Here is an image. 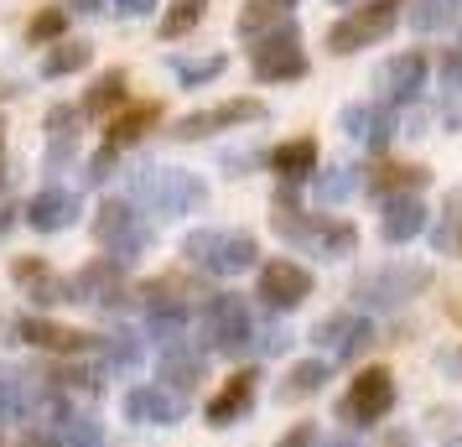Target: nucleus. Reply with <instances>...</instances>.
<instances>
[{"label": "nucleus", "mask_w": 462, "mask_h": 447, "mask_svg": "<svg viewBox=\"0 0 462 447\" xmlns=\"http://www.w3.org/2000/svg\"><path fill=\"white\" fill-rule=\"evenodd\" d=\"M296 0H245V11H239V37H265L271 26L286 22V11H291Z\"/></svg>", "instance_id": "5701e85b"}, {"label": "nucleus", "mask_w": 462, "mask_h": 447, "mask_svg": "<svg viewBox=\"0 0 462 447\" xmlns=\"http://www.w3.org/2000/svg\"><path fill=\"white\" fill-rule=\"evenodd\" d=\"M115 156H120L115 146H99L94 156H88V172H84V177H88V182H105L109 172H115Z\"/></svg>", "instance_id": "ea45409f"}, {"label": "nucleus", "mask_w": 462, "mask_h": 447, "mask_svg": "<svg viewBox=\"0 0 462 447\" xmlns=\"http://www.w3.org/2000/svg\"><path fill=\"white\" fill-rule=\"evenodd\" d=\"M16 281L26 286V297L37 307H58V302H73V281L52 276L42 260H16Z\"/></svg>", "instance_id": "aec40b11"}, {"label": "nucleus", "mask_w": 462, "mask_h": 447, "mask_svg": "<svg viewBox=\"0 0 462 447\" xmlns=\"http://www.w3.org/2000/svg\"><path fill=\"white\" fill-rule=\"evenodd\" d=\"M162 120V105H135V109H125L120 120H115V130H109V141L105 146H115V151H125L130 141H141L151 126Z\"/></svg>", "instance_id": "a878e982"}, {"label": "nucleus", "mask_w": 462, "mask_h": 447, "mask_svg": "<svg viewBox=\"0 0 462 447\" xmlns=\"http://www.w3.org/2000/svg\"><path fill=\"white\" fill-rule=\"evenodd\" d=\"M369 115H374V109L348 105V109H343V120H337V126H343V135H358V141H364V135H369Z\"/></svg>", "instance_id": "58836bf2"}, {"label": "nucleus", "mask_w": 462, "mask_h": 447, "mask_svg": "<svg viewBox=\"0 0 462 447\" xmlns=\"http://www.w3.org/2000/svg\"><path fill=\"white\" fill-rule=\"evenodd\" d=\"M26 396H32V380L22 369H0V422H16L26 411Z\"/></svg>", "instance_id": "7c9ffc66"}, {"label": "nucleus", "mask_w": 462, "mask_h": 447, "mask_svg": "<svg viewBox=\"0 0 462 447\" xmlns=\"http://www.w3.org/2000/svg\"><path fill=\"white\" fill-rule=\"evenodd\" d=\"M125 416L141 426H171L182 416V396H171L167 385H135L125 390Z\"/></svg>", "instance_id": "4468645a"}, {"label": "nucleus", "mask_w": 462, "mask_h": 447, "mask_svg": "<svg viewBox=\"0 0 462 447\" xmlns=\"http://www.w3.org/2000/svg\"><path fill=\"white\" fill-rule=\"evenodd\" d=\"M420 84H426V58H420V52H400V58H390L384 73H379V88H384L390 105L420 99Z\"/></svg>", "instance_id": "f3484780"}, {"label": "nucleus", "mask_w": 462, "mask_h": 447, "mask_svg": "<svg viewBox=\"0 0 462 447\" xmlns=\"http://www.w3.org/2000/svg\"><path fill=\"white\" fill-rule=\"evenodd\" d=\"M426 286H431V271L426 265H379V271L354 276V302L379 307V312H395L411 297H420Z\"/></svg>", "instance_id": "20e7f679"}, {"label": "nucleus", "mask_w": 462, "mask_h": 447, "mask_svg": "<svg viewBox=\"0 0 462 447\" xmlns=\"http://www.w3.org/2000/svg\"><path fill=\"white\" fill-rule=\"evenodd\" d=\"M431 182V172L426 167H400V162H384V167H374V177H369V188L379 192V198H395V192H420Z\"/></svg>", "instance_id": "b1692460"}, {"label": "nucleus", "mask_w": 462, "mask_h": 447, "mask_svg": "<svg viewBox=\"0 0 462 447\" xmlns=\"http://www.w3.org/2000/svg\"><path fill=\"white\" fill-rule=\"evenodd\" d=\"M203 11H208V0H171L167 16H162V26H156V32H162L167 42H177V37H188L192 26L203 22Z\"/></svg>", "instance_id": "bb28decb"}, {"label": "nucleus", "mask_w": 462, "mask_h": 447, "mask_svg": "<svg viewBox=\"0 0 462 447\" xmlns=\"http://www.w3.org/2000/svg\"><path fill=\"white\" fill-rule=\"evenodd\" d=\"M312 442H317V426H312V422H296V426H291V432H286V437H281L275 447H312Z\"/></svg>", "instance_id": "c03bdc74"}, {"label": "nucleus", "mask_w": 462, "mask_h": 447, "mask_svg": "<svg viewBox=\"0 0 462 447\" xmlns=\"http://www.w3.org/2000/svg\"><path fill=\"white\" fill-rule=\"evenodd\" d=\"M457 0H416V5H411V26H416V32H441V26H452L457 22Z\"/></svg>", "instance_id": "2f4dec72"}, {"label": "nucleus", "mask_w": 462, "mask_h": 447, "mask_svg": "<svg viewBox=\"0 0 462 447\" xmlns=\"http://www.w3.org/2000/svg\"><path fill=\"white\" fill-rule=\"evenodd\" d=\"M68 5H73V11H84V16H94V11H99L105 0H68Z\"/></svg>", "instance_id": "49530a36"}, {"label": "nucleus", "mask_w": 462, "mask_h": 447, "mask_svg": "<svg viewBox=\"0 0 462 447\" xmlns=\"http://www.w3.org/2000/svg\"><path fill=\"white\" fill-rule=\"evenodd\" d=\"M250 120H265V105L260 99H229V105H213V109H192L177 120V135L182 141H203L224 126H250Z\"/></svg>", "instance_id": "9d476101"}, {"label": "nucleus", "mask_w": 462, "mask_h": 447, "mask_svg": "<svg viewBox=\"0 0 462 447\" xmlns=\"http://www.w3.org/2000/svg\"><path fill=\"white\" fill-rule=\"evenodd\" d=\"M364 141H369V146H384V141H390V109H374V115H369V135H364Z\"/></svg>", "instance_id": "37998d69"}, {"label": "nucleus", "mask_w": 462, "mask_h": 447, "mask_svg": "<svg viewBox=\"0 0 462 447\" xmlns=\"http://www.w3.org/2000/svg\"><path fill=\"white\" fill-rule=\"evenodd\" d=\"M447 447H462V437H457V442H447Z\"/></svg>", "instance_id": "603ef678"}, {"label": "nucleus", "mask_w": 462, "mask_h": 447, "mask_svg": "<svg viewBox=\"0 0 462 447\" xmlns=\"http://www.w3.org/2000/svg\"><path fill=\"white\" fill-rule=\"evenodd\" d=\"M328 380H333V369L322 359H301L291 375H286V385H281V401H307V396H317Z\"/></svg>", "instance_id": "393cba45"}, {"label": "nucleus", "mask_w": 462, "mask_h": 447, "mask_svg": "<svg viewBox=\"0 0 462 447\" xmlns=\"http://www.w3.org/2000/svg\"><path fill=\"white\" fill-rule=\"evenodd\" d=\"M73 302H94V307H120L125 302V265L120 260H88L73 276Z\"/></svg>", "instance_id": "f8f14e48"}, {"label": "nucleus", "mask_w": 462, "mask_h": 447, "mask_svg": "<svg viewBox=\"0 0 462 447\" xmlns=\"http://www.w3.org/2000/svg\"><path fill=\"white\" fill-rule=\"evenodd\" d=\"M88 52H94L88 42H58V47L42 58V79H68V73L88 68Z\"/></svg>", "instance_id": "cd10ccee"}, {"label": "nucleus", "mask_w": 462, "mask_h": 447, "mask_svg": "<svg viewBox=\"0 0 462 447\" xmlns=\"http://www.w3.org/2000/svg\"><path fill=\"white\" fill-rule=\"evenodd\" d=\"M420 229H426V203H420V192H395V198H384L379 235L390 239V245H405V239H416Z\"/></svg>", "instance_id": "2eb2a0df"}, {"label": "nucleus", "mask_w": 462, "mask_h": 447, "mask_svg": "<svg viewBox=\"0 0 462 447\" xmlns=\"http://www.w3.org/2000/svg\"><path fill=\"white\" fill-rule=\"evenodd\" d=\"M26 447H52V442H42V437H26Z\"/></svg>", "instance_id": "de8ad7c7"}, {"label": "nucleus", "mask_w": 462, "mask_h": 447, "mask_svg": "<svg viewBox=\"0 0 462 447\" xmlns=\"http://www.w3.org/2000/svg\"><path fill=\"white\" fill-rule=\"evenodd\" d=\"M63 26H68V11H37L32 16V26H26V42H52V37H63Z\"/></svg>", "instance_id": "e433bc0d"}, {"label": "nucleus", "mask_w": 462, "mask_h": 447, "mask_svg": "<svg viewBox=\"0 0 462 447\" xmlns=\"http://www.w3.org/2000/svg\"><path fill=\"white\" fill-rule=\"evenodd\" d=\"M333 447H354V442H333Z\"/></svg>", "instance_id": "3c124183"}, {"label": "nucleus", "mask_w": 462, "mask_h": 447, "mask_svg": "<svg viewBox=\"0 0 462 447\" xmlns=\"http://www.w3.org/2000/svg\"><path fill=\"white\" fill-rule=\"evenodd\" d=\"M130 198L151 203L156 213H198L208 203V182L198 172H182V167H135L130 177Z\"/></svg>", "instance_id": "f257e3e1"}, {"label": "nucleus", "mask_w": 462, "mask_h": 447, "mask_svg": "<svg viewBox=\"0 0 462 447\" xmlns=\"http://www.w3.org/2000/svg\"><path fill=\"white\" fill-rule=\"evenodd\" d=\"M224 68H229V58L213 52V58H198V63H177V79H182V88H198V84H213Z\"/></svg>", "instance_id": "c9c22d12"}, {"label": "nucleus", "mask_w": 462, "mask_h": 447, "mask_svg": "<svg viewBox=\"0 0 462 447\" xmlns=\"http://www.w3.org/2000/svg\"><path fill=\"white\" fill-rule=\"evenodd\" d=\"M182 322H188V307L182 302H151V333L162 343L182 339Z\"/></svg>", "instance_id": "72a5a7b5"}, {"label": "nucleus", "mask_w": 462, "mask_h": 447, "mask_svg": "<svg viewBox=\"0 0 462 447\" xmlns=\"http://www.w3.org/2000/svg\"><path fill=\"white\" fill-rule=\"evenodd\" d=\"M182 256L198 265V271H213V276H239L260 260V245L245 229H192L182 239Z\"/></svg>", "instance_id": "f03ea898"}, {"label": "nucleus", "mask_w": 462, "mask_h": 447, "mask_svg": "<svg viewBox=\"0 0 462 447\" xmlns=\"http://www.w3.org/2000/svg\"><path fill=\"white\" fill-rule=\"evenodd\" d=\"M390 405H395V375L390 369H364L343 396V416L354 426H374L390 416Z\"/></svg>", "instance_id": "6e6552de"}, {"label": "nucleus", "mask_w": 462, "mask_h": 447, "mask_svg": "<svg viewBox=\"0 0 462 447\" xmlns=\"http://www.w3.org/2000/svg\"><path fill=\"white\" fill-rule=\"evenodd\" d=\"M16 333H22L32 349H47V354H88V349H94V333L63 328V322H52V318H22Z\"/></svg>", "instance_id": "ddd939ff"}, {"label": "nucleus", "mask_w": 462, "mask_h": 447, "mask_svg": "<svg viewBox=\"0 0 462 447\" xmlns=\"http://www.w3.org/2000/svg\"><path fill=\"white\" fill-rule=\"evenodd\" d=\"M312 297V271L296 265V260H265L260 265V302L275 312H291Z\"/></svg>", "instance_id": "1a4fd4ad"}, {"label": "nucleus", "mask_w": 462, "mask_h": 447, "mask_svg": "<svg viewBox=\"0 0 462 447\" xmlns=\"http://www.w3.org/2000/svg\"><path fill=\"white\" fill-rule=\"evenodd\" d=\"M94 239L109 250V260L130 265L135 256H146L151 224H146L135 209H130V203H105V209L94 213Z\"/></svg>", "instance_id": "423d86ee"}, {"label": "nucleus", "mask_w": 462, "mask_h": 447, "mask_svg": "<svg viewBox=\"0 0 462 447\" xmlns=\"http://www.w3.org/2000/svg\"><path fill=\"white\" fill-rule=\"evenodd\" d=\"M250 339H260V354H281L286 349V328L281 322H265V328H254Z\"/></svg>", "instance_id": "79ce46f5"}, {"label": "nucleus", "mask_w": 462, "mask_h": 447, "mask_svg": "<svg viewBox=\"0 0 462 447\" xmlns=\"http://www.w3.org/2000/svg\"><path fill=\"white\" fill-rule=\"evenodd\" d=\"M73 219H79V198L63 192V188H42L26 203V224H32L37 235H63Z\"/></svg>", "instance_id": "dca6fc26"}, {"label": "nucleus", "mask_w": 462, "mask_h": 447, "mask_svg": "<svg viewBox=\"0 0 462 447\" xmlns=\"http://www.w3.org/2000/svg\"><path fill=\"white\" fill-rule=\"evenodd\" d=\"M254 380H260L254 369L229 375V380H224V390L208 401V426H234V422H239V416L254 405Z\"/></svg>", "instance_id": "a211bd4d"}, {"label": "nucleus", "mask_w": 462, "mask_h": 447, "mask_svg": "<svg viewBox=\"0 0 462 447\" xmlns=\"http://www.w3.org/2000/svg\"><path fill=\"white\" fill-rule=\"evenodd\" d=\"M58 437H63V447H105V432H99V422H94V416H84V411H63Z\"/></svg>", "instance_id": "c756f323"}, {"label": "nucleus", "mask_w": 462, "mask_h": 447, "mask_svg": "<svg viewBox=\"0 0 462 447\" xmlns=\"http://www.w3.org/2000/svg\"><path fill=\"white\" fill-rule=\"evenodd\" d=\"M271 172L281 177V182H301V177H312L317 172V141H281V146L271 151Z\"/></svg>", "instance_id": "412c9836"}, {"label": "nucleus", "mask_w": 462, "mask_h": 447, "mask_svg": "<svg viewBox=\"0 0 462 447\" xmlns=\"http://www.w3.org/2000/svg\"><path fill=\"white\" fill-rule=\"evenodd\" d=\"M400 22V0H369V5H358L348 11L343 22L328 26V52L333 58H348V52H364V47L384 42Z\"/></svg>", "instance_id": "7ed1b4c3"}, {"label": "nucleus", "mask_w": 462, "mask_h": 447, "mask_svg": "<svg viewBox=\"0 0 462 447\" xmlns=\"http://www.w3.org/2000/svg\"><path fill=\"white\" fill-rule=\"evenodd\" d=\"M115 11H120V16H151V11H156V0H120Z\"/></svg>", "instance_id": "a18cd8bd"}, {"label": "nucleus", "mask_w": 462, "mask_h": 447, "mask_svg": "<svg viewBox=\"0 0 462 447\" xmlns=\"http://www.w3.org/2000/svg\"><path fill=\"white\" fill-rule=\"evenodd\" d=\"M441 88H452V94L462 88V42L452 47L447 58H441Z\"/></svg>", "instance_id": "a19ab883"}, {"label": "nucleus", "mask_w": 462, "mask_h": 447, "mask_svg": "<svg viewBox=\"0 0 462 447\" xmlns=\"http://www.w3.org/2000/svg\"><path fill=\"white\" fill-rule=\"evenodd\" d=\"M337 5H343V0H337Z\"/></svg>", "instance_id": "864d4df0"}, {"label": "nucleus", "mask_w": 462, "mask_h": 447, "mask_svg": "<svg viewBox=\"0 0 462 447\" xmlns=\"http://www.w3.org/2000/svg\"><path fill=\"white\" fill-rule=\"evenodd\" d=\"M105 349H109V369H120V375H130V369L141 364V343L130 339V333H115Z\"/></svg>", "instance_id": "4c0bfd02"}, {"label": "nucleus", "mask_w": 462, "mask_h": 447, "mask_svg": "<svg viewBox=\"0 0 462 447\" xmlns=\"http://www.w3.org/2000/svg\"><path fill=\"white\" fill-rule=\"evenodd\" d=\"M0 188H5V167H0Z\"/></svg>", "instance_id": "8fccbe9b"}, {"label": "nucleus", "mask_w": 462, "mask_h": 447, "mask_svg": "<svg viewBox=\"0 0 462 447\" xmlns=\"http://www.w3.org/2000/svg\"><path fill=\"white\" fill-rule=\"evenodd\" d=\"M354 188H358V167H333V172H322L317 177V203H343V198H354Z\"/></svg>", "instance_id": "473e14b6"}, {"label": "nucleus", "mask_w": 462, "mask_h": 447, "mask_svg": "<svg viewBox=\"0 0 462 447\" xmlns=\"http://www.w3.org/2000/svg\"><path fill=\"white\" fill-rule=\"evenodd\" d=\"M203 333H208V349H218V354H245L250 349V333H254L245 297H234V292L213 297L208 318H203Z\"/></svg>", "instance_id": "0eeeda50"}, {"label": "nucleus", "mask_w": 462, "mask_h": 447, "mask_svg": "<svg viewBox=\"0 0 462 447\" xmlns=\"http://www.w3.org/2000/svg\"><path fill=\"white\" fill-rule=\"evenodd\" d=\"M156 375L167 380V390L177 385V396H188L192 385L203 380V354H192V349H182V343H167V354H162V364H156Z\"/></svg>", "instance_id": "4be33fe9"}, {"label": "nucleus", "mask_w": 462, "mask_h": 447, "mask_svg": "<svg viewBox=\"0 0 462 447\" xmlns=\"http://www.w3.org/2000/svg\"><path fill=\"white\" fill-rule=\"evenodd\" d=\"M312 343L333 349L337 359H358V354L374 343V322L358 318V312H333V318H322L312 328Z\"/></svg>", "instance_id": "9b49d317"}, {"label": "nucleus", "mask_w": 462, "mask_h": 447, "mask_svg": "<svg viewBox=\"0 0 462 447\" xmlns=\"http://www.w3.org/2000/svg\"><path fill=\"white\" fill-rule=\"evenodd\" d=\"M120 99H125V73H120V68H109V73H99V79H94L84 109H88V115H109Z\"/></svg>", "instance_id": "c85d7f7f"}, {"label": "nucleus", "mask_w": 462, "mask_h": 447, "mask_svg": "<svg viewBox=\"0 0 462 447\" xmlns=\"http://www.w3.org/2000/svg\"><path fill=\"white\" fill-rule=\"evenodd\" d=\"M250 68H254V79H260V84H291V79H301V73H307L301 32H296L291 22H281V26H271L265 37H254Z\"/></svg>", "instance_id": "39448f33"}, {"label": "nucleus", "mask_w": 462, "mask_h": 447, "mask_svg": "<svg viewBox=\"0 0 462 447\" xmlns=\"http://www.w3.org/2000/svg\"><path fill=\"white\" fill-rule=\"evenodd\" d=\"M358 245V235H354V224H322V229H317V256L322 260H337V256H348V250H354Z\"/></svg>", "instance_id": "f704fd0d"}, {"label": "nucleus", "mask_w": 462, "mask_h": 447, "mask_svg": "<svg viewBox=\"0 0 462 447\" xmlns=\"http://www.w3.org/2000/svg\"><path fill=\"white\" fill-rule=\"evenodd\" d=\"M73 151H79V109L73 105H52L47 109V172L68 167Z\"/></svg>", "instance_id": "6ab92c4d"}, {"label": "nucleus", "mask_w": 462, "mask_h": 447, "mask_svg": "<svg viewBox=\"0 0 462 447\" xmlns=\"http://www.w3.org/2000/svg\"><path fill=\"white\" fill-rule=\"evenodd\" d=\"M0 146H5V120H0Z\"/></svg>", "instance_id": "09e8293b"}]
</instances>
